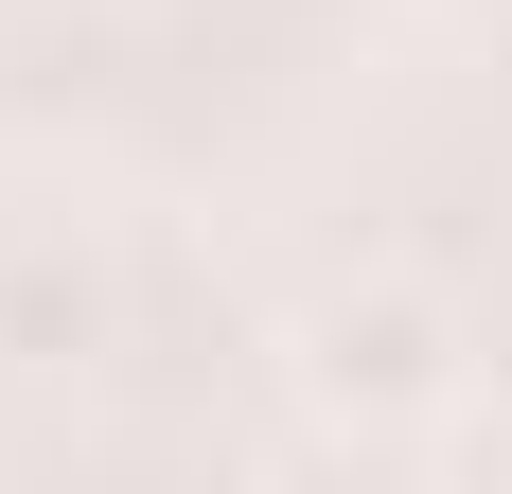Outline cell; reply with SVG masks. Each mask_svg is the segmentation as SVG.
I'll use <instances>...</instances> for the list:
<instances>
[{
  "label": "cell",
  "mask_w": 512,
  "mask_h": 494,
  "mask_svg": "<svg viewBox=\"0 0 512 494\" xmlns=\"http://www.w3.org/2000/svg\"><path fill=\"white\" fill-rule=\"evenodd\" d=\"M71 353H106V265L0 247V371H71Z\"/></svg>",
  "instance_id": "obj_2"
},
{
  "label": "cell",
  "mask_w": 512,
  "mask_h": 494,
  "mask_svg": "<svg viewBox=\"0 0 512 494\" xmlns=\"http://www.w3.org/2000/svg\"><path fill=\"white\" fill-rule=\"evenodd\" d=\"M283 371H301V406L336 442H424V424L460 406V318L424 283H336L301 336H283Z\"/></svg>",
  "instance_id": "obj_1"
}]
</instances>
